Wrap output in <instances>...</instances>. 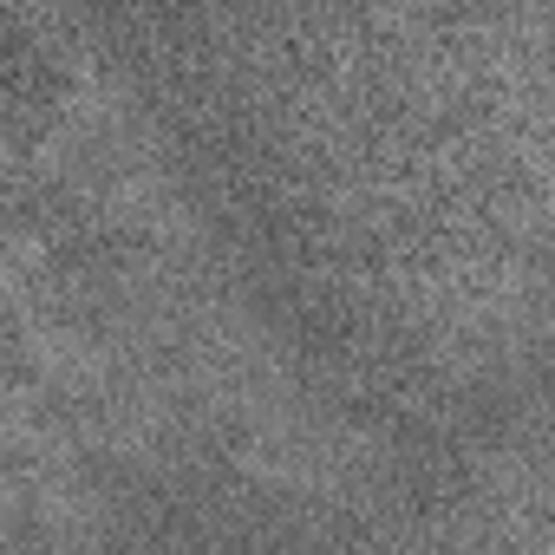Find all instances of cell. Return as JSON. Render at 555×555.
Instances as JSON below:
<instances>
[{
  "label": "cell",
  "mask_w": 555,
  "mask_h": 555,
  "mask_svg": "<svg viewBox=\"0 0 555 555\" xmlns=\"http://www.w3.org/2000/svg\"><path fill=\"white\" fill-rule=\"evenodd\" d=\"M73 86H79V53H73L66 27L53 14L0 0V118H8L14 157H27L53 131Z\"/></svg>",
  "instance_id": "1"
}]
</instances>
